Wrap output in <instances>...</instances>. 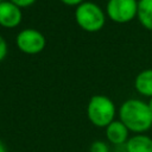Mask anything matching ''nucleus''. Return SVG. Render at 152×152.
<instances>
[{
  "mask_svg": "<svg viewBox=\"0 0 152 152\" xmlns=\"http://www.w3.org/2000/svg\"><path fill=\"white\" fill-rule=\"evenodd\" d=\"M119 116L128 131L137 134L144 133L152 127V110L141 100L129 99L125 101L119 109Z\"/></svg>",
  "mask_w": 152,
  "mask_h": 152,
  "instance_id": "obj_1",
  "label": "nucleus"
},
{
  "mask_svg": "<svg viewBox=\"0 0 152 152\" xmlns=\"http://www.w3.org/2000/svg\"><path fill=\"white\" fill-rule=\"evenodd\" d=\"M87 116L96 127L106 128L115 116L114 102L104 95H94L87 106Z\"/></svg>",
  "mask_w": 152,
  "mask_h": 152,
  "instance_id": "obj_2",
  "label": "nucleus"
},
{
  "mask_svg": "<svg viewBox=\"0 0 152 152\" xmlns=\"http://www.w3.org/2000/svg\"><path fill=\"white\" fill-rule=\"evenodd\" d=\"M76 23L87 32L100 31L104 25V14L94 2H82L75 11Z\"/></svg>",
  "mask_w": 152,
  "mask_h": 152,
  "instance_id": "obj_3",
  "label": "nucleus"
},
{
  "mask_svg": "<svg viewBox=\"0 0 152 152\" xmlns=\"http://www.w3.org/2000/svg\"><path fill=\"white\" fill-rule=\"evenodd\" d=\"M108 17L119 24L131 21L138 13L137 0H108L107 2Z\"/></svg>",
  "mask_w": 152,
  "mask_h": 152,
  "instance_id": "obj_4",
  "label": "nucleus"
},
{
  "mask_svg": "<svg viewBox=\"0 0 152 152\" xmlns=\"http://www.w3.org/2000/svg\"><path fill=\"white\" fill-rule=\"evenodd\" d=\"M17 46L25 53L34 55L45 48V37L34 28H25L17 36Z\"/></svg>",
  "mask_w": 152,
  "mask_h": 152,
  "instance_id": "obj_5",
  "label": "nucleus"
},
{
  "mask_svg": "<svg viewBox=\"0 0 152 152\" xmlns=\"http://www.w3.org/2000/svg\"><path fill=\"white\" fill-rule=\"evenodd\" d=\"M21 10L11 1L0 2V25L7 28L15 27L21 21Z\"/></svg>",
  "mask_w": 152,
  "mask_h": 152,
  "instance_id": "obj_6",
  "label": "nucleus"
},
{
  "mask_svg": "<svg viewBox=\"0 0 152 152\" xmlns=\"http://www.w3.org/2000/svg\"><path fill=\"white\" fill-rule=\"evenodd\" d=\"M128 128L120 121L114 120L106 127V138L113 145H122L128 140Z\"/></svg>",
  "mask_w": 152,
  "mask_h": 152,
  "instance_id": "obj_7",
  "label": "nucleus"
},
{
  "mask_svg": "<svg viewBox=\"0 0 152 152\" xmlns=\"http://www.w3.org/2000/svg\"><path fill=\"white\" fill-rule=\"evenodd\" d=\"M125 145L127 152H152V138L144 133L128 138Z\"/></svg>",
  "mask_w": 152,
  "mask_h": 152,
  "instance_id": "obj_8",
  "label": "nucleus"
},
{
  "mask_svg": "<svg viewBox=\"0 0 152 152\" xmlns=\"http://www.w3.org/2000/svg\"><path fill=\"white\" fill-rule=\"evenodd\" d=\"M134 87L139 94L152 97V69H147L138 74L134 81Z\"/></svg>",
  "mask_w": 152,
  "mask_h": 152,
  "instance_id": "obj_9",
  "label": "nucleus"
},
{
  "mask_svg": "<svg viewBox=\"0 0 152 152\" xmlns=\"http://www.w3.org/2000/svg\"><path fill=\"white\" fill-rule=\"evenodd\" d=\"M137 15L140 24L152 31V0H139Z\"/></svg>",
  "mask_w": 152,
  "mask_h": 152,
  "instance_id": "obj_10",
  "label": "nucleus"
},
{
  "mask_svg": "<svg viewBox=\"0 0 152 152\" xmlns=\"http://www.w3.org/2000/svg\"><path fill=\"white\" fill-rule=\"evenodd\" d=\"M89 152H109V147H108L107 142H104L102 140H96V141L91 142V145L89 147Z\"/></svg>",
  "mask_w": 152,
  "mask_h": 152,
  "instance_id": "obj_11",
  "label": "nucleus"
},
{
  "mask_svg": "<svg viewBox=\"0 0 152 152\" xmlns=\"http://www.w3.org/2000/svg\"><path fill=\"white\" fill-rule=\"evenodd\" d=\"M6 53H7V44H6L5 39L0 36V62L5 58Z\"/></svg>",
  "mask_w": 152,
  "mask_h": 152,
  "instance_id": "obj_12",
  "label": "nucleus"
},
{
  "mask_svg": "<svg viewBox=\"0 0 152 152\" xmlns=\"http://www.w3.org/2000/svg\"><path fill=\"white\" fill-rule=\"evenodd\" d=\"M10 1L17 5L18 7H27L31 6L33 2H36V0H10Z\"/></svg>",
  "mask_w": 152,
  "mask_h": 152,
  "instance_id": "obj_13",
  "label": "nucleus"
},
{
  "mask_svg": "<svg viewBox=\"0 0 152 152\" xmlns=\"http://www.w3.org/2000/svg\"><path fill=\"white\" fill-rule=\"evenodd\" d=\"M63 4L65 5H69V6H75V5H81L83 2V0H61Z\"/></svg>",
  "mask_w": 152,
  "mask_h": 152,
  "instance_id": "obj_14",
  "label": "nucleus"
},
{
  "mask_svg": "<svg viewBox=\"0 0 152 152\" xmlns=\"http://www.w3.org/2000/svg\"><path fill=\"white\" fill-rule=\"evenodd\" d=\"M0 152H7V147L1 139H0Z\"/></svg>",
  "mask_w": 152,
  "mask_h": 152,
  "instance_id": "obj_15",
  "label": "nucleus"
},
{
  "mask_svg": "<svg viewBox=\"0 0 152 152\" xmlns=\"http://www.w3.org/2000/svg\"><path fill=\"white\" fill-rule=\"evenodd\" d=\"M147 104H148V107H150V109L152 110V97H150V101L147 102Z\"/></svg>",
  "mask_w": 152,
  "mask_h": 152,
  "instance_id": "obj_16",
  "label": "nucleus"
},
{
  "mask_svg": "<svg viewBox=\"0 0 152 152\" xmlns=\"http://www.w3.org/2000/svg\"><path fill=\"white\" fill-rule=\"evenodd\" d=\"M2 1H5V0H0V2H2Z\"/></svg>",
  "mask_w": 152,
  "mask_h": 152,
  "instance_id": "obj_17",
  "label": "nucleus"
}]
</instances>
